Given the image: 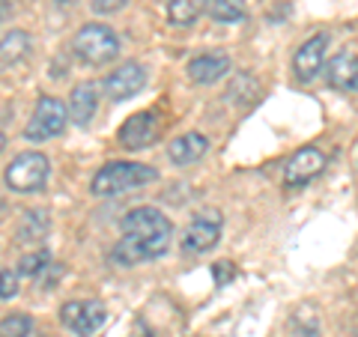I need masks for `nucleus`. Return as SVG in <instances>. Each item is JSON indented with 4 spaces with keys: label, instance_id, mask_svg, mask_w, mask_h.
I'll list each match as a JSON object with an SVG mask.
<instances>
[{
    "label": "nucleus",
    "instance_id": "obj_20",
    "mask_svg": "<svg viewBox=\"0 0 358 337\" xmlns=\"http://www.w3.org/2000/svg\"><path fill=\"white\" fill-rule=\"evenodd\" d=\"M48 251H36V254H27L24 260H21V266H18V272L21 275H30V278H36V275H42L45 268H48Z\"/></svg>",
    "mask_w": 358,
    "mask_h": 337
},
{
    "label": "nucleus",
    "instance_id": "obj_2",
    "mask_svg": "<svg viewBox=\"0 0 358 337\" xmlns=\"http://www.w3.org/2000/svg\"><path fill=\"white\" fill-rule=\"evenodd\" d=\"M159 179V171L150 164H138V162H108L102 171L93 176L90 182V191L96 197H117L126 194L131 188H141L147 182H155Z\"/></svg>",
    "mask_w": 358,
    "mask_h": 337
},
{
    "label": "nucleus",
    "instance_id": "obj_14",
    "mask_svg": "<svg viewBox=\"0 0 358 337\" xmlns=\"http://www.w3.org/2000/svg\"><path fill=\"white\" fill-rule=\"evenodd\" d=\"M209 150V141L203 138V134H197V131H188V134H179L176 141L167 143V155H171V162L173 164H194L197 159H203Z\"/></svg>",
    "mask_w": 358,
    "mask_h": 337
},
{
    "label": "nucleus",
    "instance_id": "obj_12",
    "mask_svg": "<svg viewBox=\"0 0 358 337\" xmlns=\"http://www.w3.org/2000/svg\"><path fill=\"white\" fill-rule=\"evenodd\" d=\"M326 81H329L331 89H341V93H355V84H358V60H355V51H341L338 57L329 63Z\"/></svg>",
    "mask_w": 358,
    "mask_h": 337
},
{
    "label": "nucleus",
    "instance_id": "obj_4",
    "mask_svg": "<svg viewBox=\"0 0 358 337\" xmlns=\"http://www.w3.org/2000/svg\"><path fill=\"white\" fill-rule=\"evenodd\" d=\"M51 164L42 152H21L18 159H13V164L6 167V185L18 191V194H33V191H42L48 182Z\"/></svg>",
    "mask_w": 358,
    "mask_h": 337
},
{
    "label": "nucleus",
    "instance_id": "obj_21",
    "mask_svg": "<svg viewBox=\"0 0 358 337\" xmlns=\"http://www.w3.org/2000/svg\"><path fill=\"white\" fill-rule=\"evenodd\" d=\"M45 230H48V218H45V212H27V224L21 227V242H30V233L45 236Z\"/></svg>",
    "mask_w": 358,
    "mask_h": 337
},
{
    "label": "nucleus",
    "instance_id": "obj_17",
    "mask_svg": "<svg viewBox=\"0 0 358 337\" xmlns=\"http://www.w3.org/2000/svg\"><path fill=\"white\" fill-rule=\"evenodd\" d=\"M203 6H206V0H171L167 15H171V21L176 27H188V24H194L200 13H203Z\"/></svg>",
    "mask_w": 358,
    "mask_h": 337
},
{
    "label": "nucleus",
    "instance_id": "obj_3",
    "mask_svg": "<svg viewBox=\"0 0 358 337\" xmlns=\"http://www.w3.org/2000/svg\"><path fill=\"white\" fill-rule=\"evenodd\" d=\"M75 57L87 66H105L117 60L120 54V39L108 24H84L72 39Z\"/></svg>",
    "mask_w": 358,
    "mask_h": 337
},
{
    "label": "nucleus",
    "instance_id": "obj_5",
    "mask_svg": "<svg viewBox=\"0 0 358 337\" xmlns=\"http://www.w3.org/2000/svg\"><path fill=\"white\" fill-rule=\"evenodd\" d=\"M66 120H69V114H66V105L60 99L42 96L36 102V110H33L30 122H27V129H24V138L36 141V143L57 138V134H63V129H66Z\"/></svg>",
    "mask_w": 358,
    "mask_h": 337
},
{
    "label": "nucleus",
    "instance_id": "obj_10",
    "mask_svg": "<svg viewBox=\"0 0 358 337\" xmlns=\"http://www.w3.org/2000/svg\"><path fill=\"white\" fill-rule=\"evenodd\" d=\"M143 84H147V72H143L141 63H126L120 66L117 72H110L105 78V93L108 99H114V102H122V99H131L138 96Z\"/></svg>",
    "mask_w": 358,
    "mask_h": 337
},
{
    "label": "nucleus",
    "instance_id": "obj_25",
    "mask_svg": "<svg viewBox=\"0 0 358 337\" xmlns=\"http://www.w3.org/2000/svg\"><path fill=\"white\" fill-rule=\"evenodd\" d=\"M3 147H6V138H3V131H0V152H3Z\"/></svg>",
    "mask_w": 358,
    "mask_h": 337
},
{
    "label": "nucleus",
    "instance_id": "obj_18",
    "mask_svg": "<svg viewBox=\"0 0 358 337\" xmlns=\"http://www.w3.org/2000/svg\"><path fill=\"white\" fill-rule=\"evenodd\" d=\"M209 15L218 24H233L245 18V3L242 0H209Z\"/></svg>",
    "mask_w": 358,
    "mask_h": 337
},
{
    "label": "nucleus",
    "instance_id": "obj_6",
    "mask_svg": "<svg viewBox=\"0 0 358 337\" xmlns=\"http://www.w3.org/2000/svg\"><path fill=\"white\" fill-rule=\"evenodd\" d=\"M221 227H224V218L218 209H203L192 218V224L185 227L182 233V251L185 254H203L212 251L221 239Z\"/></svg>",
    "mask_w": 358,
    "mask_h": 337
},
{
    "label": "nucleus",
    "instance_id": "obj_23",
    "mask_svg": "<svg viewBox=\"0 0 358 337\" xmlns=\"http://www.w3.org/2000/svg\"><path fill=\"white\" fill-rule=\"evenodd\" d=\"M122 6H126V0H93V9H96V13H102V15L105 13L108 15L110 13H120Z\"/></svg>",
    "mask_w": 358,
    "mask_h": 337
},
{
    "label": "nucleus",
    "instance_id": "obj_15",
    "mask_svg": "<svg viewBox=\"0 0 358 337\" xmlns=\"http://www.w3.org/2000/svg\"><path fill=\"white\" fill-rule=\"evenodd\" d=\"M96 108H99L96 87L93 84H78L72 89V96H69V108H66V114H69V120L78 122V126H87V122L96 117Z\"/></svg>",
    "mask_w": 358,
    "mask_h": 337
},
{
    "label": "nucleus",
    "instance_id": "obj_24",
    "mask_svg": "<svg viewBox=\"0 0 358 337\" xmlns=\"http://www.w3.org/2000/svg\"><path fill=\"white\" fill-rule=\"evenodd\" d=\"M13 13V0H0V21H6Z\"/></svg>",
    "mask_w": 358,
    "mask_h": 337
},
{
    "label": "nucleus",
    "instance_id": "obj_16",
    "mask_svg": "<svg viewBox=\"0 0 358 337\" xmlns=\"http://www.w3.org/2000/svg\"><path fill=\"white\" fill-rule=\"evenodd\" d=\"M30 48H33V39L27 36L24 30H13L0 39V63L3 66H18L21 60L30 57Z\"/></svg>",
    "mask_w": 358,
    "mask_h": 337
},
{
    "label": "nucleus",
    "instance_id": "obj_26",
    "mask_svg": "<svg viewBox=\"0 0 358 337\" xmlns=\"http://www.w3.org/2000/svg\"><path fill=\"white\" fill-rule=\"evenodd\" d=\"M57 3H60V6H72V3H75V0H57Z\"/></svg>",
    "mask_w": 358,
    "mask_h": 337
},
{
    "label": "nucleus",
    "instance_id": "obj_1",
    "mask_svg": "<svg viewBox=\"0 0 358 337\" xmlns=\"http://www.w3.org/2000/svg\"><path fill=\"white\" fill-rule=\"evenodd\" d=\"M173 239V224L155 206H138L122 218V239L114 245L110 257L120 266H138L164 257Z\"/></svg>",
    "mask_w": 358,
    "mask_h": 337
},
{
    "label": "nucleus",
    "instance_id": "obj_13",
    "mask_svg": "<svg viewBox=\"0 0 358 337\" xmlns=\"http://www.w3.org/2000/svg\"><path fill=\"white\" fill-rule=\"evenodd\" d=\"M230 72V57L227 54H200L188 63V78H192L194 84H215L221 81L224 75Z\"/></svg>",
    "mask_w": 358,
    "mask_h": 337
},
{
    "label": "nucleus",
    "instance_id": "obj_7",
    "mask_svg": "<svg viewBox=\"0 0 358 337\" xmlns=\"http://www.w3.org/2000/svg\"><path fill=\"white\" fill-rule=\"evenodd\" d=\"M60 320L69 331L87 337V334H93L105 325L108 310H105L102 301H93V299L90 301H66L63 310H60Z\"/></svg>",
    "mask_w": 358,
    "mask_h": 337
},
{
    "label": "nucleus",
    "instance_id": "obj_11",
    "mask_svg": "<svg viewBox=\"0 0 358 337\" xmlns=\"http://www.w3.org/2000/svg\"><path fill=\"white\" fill-rule=\"evenodd\" d=\"M326 48H329V36L326 33H317V36H310L301 48L296 51V78L301 84H310L313 78L322 72V57H326Z\"/></svg>",
    "mask_w": 358,
    "mask_h": 337
},
{
    "label": "nucleus",
    "instance_id": "obj_19",
    "mask_svg": "<svg viewBox=\"0 0 358 337\" xmlns=\"http://www.w3.org/2000/svg\"><path fill=\"white\" fill-rule=\"evenodd\" d=\"M30 331H33V322L24 313H13V317L0 322V337H27Z\"/></svg>",
    "mask_w": 358,
    "mask_h": 337
},
{
    "label": "nucleus",
    "instance_id": "obj_8",
    "mask_svg": "<svg viewBox=\"0 0 358 337\" xmlns=\"http://www.w3.org/2000/svg\"><path fill=\"white\" fill-rule=\"evenodd\" d=\"M120 143L126 150H147L150 143L159 138V117L152 110H141V114H131L117 131Z\"/></svg>",
    "mask_w": 358,
    "mask_h": 337
},
{
    "label": "nucleus",
    "instance_id": "obj_9",
    "mask_svg": "<svg viewBox=\"0 0 358 337\" xmlns=\"http://www.w3.org/2000/svg\"><path fill=\"white\" fill-rule=\"evenodd\" d=\"M322 167H326V155H322L317 147L299 150L293 159L287 162V167H284V185H287V188H301V185H308L313 176L322 173Z\"/></svg>",
    "mask_w": 358,
    "mask_h": 337
},
{
    "label": "nucleus",
    "instance_id": "obj_22",
    "mask_svg": "<svg viewBox=\"0 0 358 337\" xmlns=\"http://www.w3.org/2000/svg\"><path fill=\"white\" fill-rule=\"evenodd\" d=\"M13 296H18V278L9 268H3L0 272V299H13Z\"/></svg>",
    "mask_w": 358,
    "mask_h": 337
}]
</instances>
